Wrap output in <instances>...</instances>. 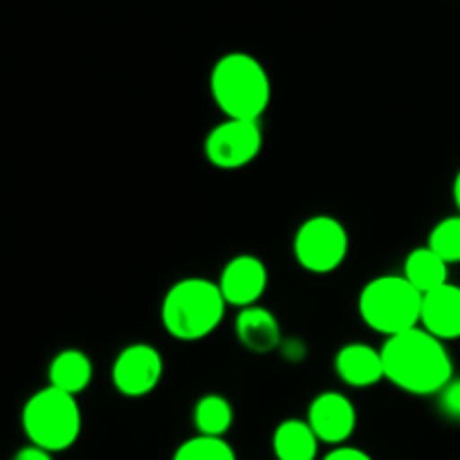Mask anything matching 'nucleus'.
<instances>
[{
	"label": "nucleus",
	"instance_id": "16",
	"mask_svg": "<svg viewBox=\"0 0 460 460\" xmlns=\"http://www.w3.org/2000/svg\"><path fill=\"white\" fill-rule=\"evenodd\" d=\"M402 277L416 288L420 295L436 290L449 283V263L440 259L429 245L416 247L407 254L402 265Z\"/></svg>",
	"mask_w": 460,
	"mask_h": 460
},
{
	"label": "nucleus",
	"instance_id": "14",
	"mask_svg": "<svg viewBox=\"0 0 460 460\" xmlns=\"http://www.w3.org/2000/svg\"><path fill=\"white\" fill-rule=\"evenodd\" d=\"M93 359L79 349H66L57 353L48 368L49 386L70 395L84 394L90 386V382H93Z\"/></svg>",
	"mask_w": 460,
	"mask_h": 460
},
{
	"label": "nucleus",
	"instance_id": "5",
	"mask_svg": "<svg viewBox=\"0 0 460 460\" xmlns=\"http://www.w3.org/2000/svg\"><path fill=\"white\" fill-rule=\"evenodd\" d=\"M21 420L30 445L49 454L70 449L79 440L84 425L76 395L63 394L54 386H45L27 400Z\"/></svg>",
	"mask_w": 460,
	"mask_h": 460
},
{
	"label": "nucleus",
	"instance_id": "3",
	"mask_svg": "<svg viewBox=\"0 0 460 460\" xmlns=\"http://www.w3.org/2000/svg\"><path fill=\"white\" fill-rule=\"evenodd\" d=\"M227 301L218 283L205 277H187L166 290L160 305L164 331L178 341H200L218 331Z\"/></svg>",
	"mask_w": 460,
	"mask_h": 460
},
{
	"label": "nucleus",
	"instance_id": "8",
	"mask_svg": "<svg viewBox=\"0 0 460 460\" xmlns=\"http://www.w3.org/2000/svg\"><path fill=\"white\" fill-rule=\"evenodd\" d=\"M112 385L124 398H144L153 394L164 376V358L151 344H128L112 362Z\"/></svg>",
	"mask_w": 460,
	"mask_h": 460
},
{
	"label": "nucleus",
	"instance_id": "4",
	"mask_svg": "<svg viewBox=\"0 0 460 460\" xmlns=\"http://www.w3.org/2000/svg\"><path fill=\"white\" fill-rule=\"evenodd\" d=\"M358 310L371 331L395 337L420 326L422 295L402 274H382L362 288Z\"/></svg>",
	"mask_w": 460,
	"mask_h": 460
},
{
	"label": "nucleus",
	"instance_id": "21",
	"mask_svg": "<svg viewBox=\"0 0 460 460\" xmlns=\"http://www.w3.org/2000/svg\"><path fill=\"white\" fill-rule=\"evenodd\" d=\"M323 460H373L371 454H367L359 447H350V445H340V447L331 449L323 456Z\"/></svg>",
	"mask_w": 460,
	"mask_h": 460
},
{
	"label": "nucleus",
	"instance_id": "9",
	"mask_svg": "<svg viewBox=\"0 0 460 460\" xmlns=\"http://www.w3.org/2000/svg\"><path fill=\"white\" fill-rule=\"evenodd\" d=\"M305 422L314 431L319 443L340 447L353 436L355 427H358V409L349 395L340 394V391H323V394L314 395V400L310 402Z\"/></svg>",
	"mask_w": 460,
	"mask_h": 460
},
{
	"label": "nucleus",
	"instance_id": "6",
	"mask_svg": "<svg viewBox=\"0 0 460 460\" xmlns=\"http://www.w3.org/2000/svg\"><path fill=\"white\" fill-rule=\"evenodd\" d=\"M350 238L344 223L335 216L317 214L299 225L292 241L295 259L305 272L331 274L344 265Z\"/></svg>",
	"mask_w": 460,
	"mask_h": 460
},
{
	"label": "nucleus",
	"instance_id": "7",
	"mask_svg": "<svg viewBox=\"0 0 460 460\" xmlns=\"http://www.w3.org/2000/svg\"><path fill=\"white\" fill-rule=\"evenodd\" d=\"M263 148V126L256 119H227L205 137V157L211 166L236 171L252 164Z\"/></svg>",
	"mask_w": 460,
	"mask_h": 460
},
{
	"label": "nucleus",
	"instance_id": "10",
	"mask_svg": "<svg viewBox=\"0 0 460 460\" xmlns=\"http://www.w3.org/2000/svg\"><path fill=\"white\" fill-rule=\"evenodd\" d=\"M270 274L263 261L254 254H238L220 272L218 283L227 305L234 308H250L263 299L268 290Z\"/></svg>",
	"mask_w": 460,
	"mask_h": 460
},
{
	"label": "nucleus",
	"instance_id": "1",
	"mask_svg": "<svg viewBox=\"0 0 460 460\" xmlns=\"http://www.w3.org/2000/svg\"><path fill=\"white\" fill-rule=\"evenodd\" d=\"M380 353L385 380L409 395H438L454 377V362L445 341L422 326L386 337Z\"/></svg>",
	"mask_w": 460,
	"mask_h": 460
},
{
	"label": "nucleus",
	"instance_id": "17",
	"mask_svg": "<svg viewBox=\"0 0 460 460\" xmlns=\"http://www.w3.org/2000/svg\"><path fill=\"white\" fill-rule=\"evenodd\" d=\"M234 425V404L220 394H207L193 407V427L200 436L225 438Z\"/></svg>",
	"mask_w": 460,
	"mask_h": 460
},
{
	"label": "nucleus",
	"instance_id": "15",
	"mask_svg": "<svg viewBox=\"0 0 460 460\" xmlns=\"http://www.w3.org/2000/svg\"><path fill=\"white\" fill-rule=\"evenodd\" d=\"M272 449L277 460H317L319 438L305 420L288 418L274 429Z\"/></svg>",
	"mask_w": 460,
	"mask_h": 460
},
{
	"label": "nucleus",
	"instance_id": "18",
	"mask_svg": "<svg viewBox=\"0 0 460 460\" xmlns=\"http://www.w3.org/2000/svg\"><path fill=\"white\" fill-rule=\"evenodd\" d=\"M171 460H238V456L225 438L198 434L184 440Z\"/></svg>",
	"mask_w": 460,
	"mask_h": 460
},
{
	"label": "nucleus",
	"instance_id": "20",
	"mask_svg": "<svg viewBox=\"0 0 460 460\" xmlns=\"http://www.w3.org/2000/svg\"><path fill=\"white\" fill-rule=\"evenodd\" d=\"M436 398L443 416H447L449 420H460V377H452Z\"/></svg>",
	"mask_w": 460,
	"mask_h": 460
},
{
	"label": "nucleus",
	"instance_id": "11",
	"mask_svg": "<svg viewBox=\"0 0 460 460\" xmlns=\"http://www.w3.org/2000/svg\"><path fill=\"white\" fill-rule=\"evenodd\" d=\"M420 326L440 341L460 340V286L445 283L422 295Z\"/></svg>",
	"mask_w": 460,
	"mask_h": 460
},
{
	"label": "nucleus",
	"instance_id": "19",
	"mask_svg": "<svg viewBox=\"0 0 460 460\" xmlns=\"http://www.w3.org/2000/svg\"><path fill=\"white\" fill-rule=\"evenodd\" d=\"M427 245L449 265L460 263V214L438 220L431 227Z\"/></svg>",
	"mask_w": 460,
	"mask_h": 460
},
{
	"label": "nucleus",
	"instance_id": "12",
	"mask_svg": "<svg viewBox=\"0 0 460 460\" xmlns=\"http://www.w3.org/2000/svg\"><path fill=\"white\" fill-rule=\"evenodd\" d=\"M335 373L353 389H368L385 380V362L380 349L368 344H346L335 355Z\"/></svg>",
	"mask_w": 460,
	"mask_h": 460
},
{
	"label": "nucleus",
	"instance_id": "23",
	"mask_svg": "<svg viewBox=\"0 0 460 460\" xmlns=\"http://www.w3.org/2000/svg\"><path fill=\"white\" fill-rule=\"evenodd\" d=\"M452 196H454V205H456L458 214H460V169L456 173V178H454V187H452Z\"/></svg>",
	"mask_w": 460,
	"mask_h": 460
},
{
	"label": "nucleus",
	"instance_id": "2",
	"mask_svg": "<svg viewBox=\"0 0 460 460\" xmlns=\"http://www.w3.org/2000/svg\"><path fill=\"white\" fill-rule=\"evenodd\" d=\"M214 103L227 119H256L272 102V81L256 57L247 52H227L214 63L209 76Z\"/></svg>",
	"mask_w": 460,
	"mask_h": 460
},
{
	"label": "nucleus",
	"instance_id": "22",
	"mask_svg": "<svg viewBox=\"0 0 460 460\" xmlns=\"http://www.w3.org/2000/svg\"><path fill=\"white\" fill-rule=\"evenodd\" d=\"M13 460H54V456L49 452H45V449L36 447V445H27V447H22L13 456Z\"/></svg>",
	"mask_w": 460,
	"mask_h": 460
},
{
	"label": "nucleus",
	"instance_id": "13",
	"mask_svg": "<svg viewBox=\"0 0 460 460\" xmlns=\"http://www.w3.org/2000/svg\"><path fill=\"white\" fill-rule=\"evenodd\" d=\"M236 337L250 353L265 355L281 344V326L274 313L256 304L238 310Z\"/></svg>",
	"mask_w": 460,
	"mask_h": 460
}]
</instances>
